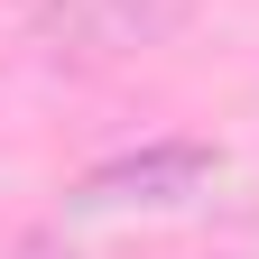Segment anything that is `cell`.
I'll list each match as a JSON object with an SVG mask.
<instances>
[{"instance_id": "cell-1", "label": "cell", "mask_w": 259, "mask_h": 259, "mask_svg": "<svg viewBox=\"0 0 259 259\" xmlns=\"http://www.w3.org/2000/svg\"><path fill=\"white\" fill-rule=\"evenodd\" d=\"M194 19V0H47L37 37L56 56H130V47H167Z\"/></svg>"}, {"instance_id": "cell-2", "label": "cell", "mask_w": 259, "mask_h": 259, "mask_svg": "<svg viewBox=\"0 0 259 259\" xmlns=\"http://www.w3.org/2000/svg\"><path fill=\"white\" fill-rule=\"evenodd\" d=\"M222 157L204 139H148V148H130V157H102L83 185H74V204L93 213H120V204H194V194L213 185Z\"/></svg>"}]
</instances>
